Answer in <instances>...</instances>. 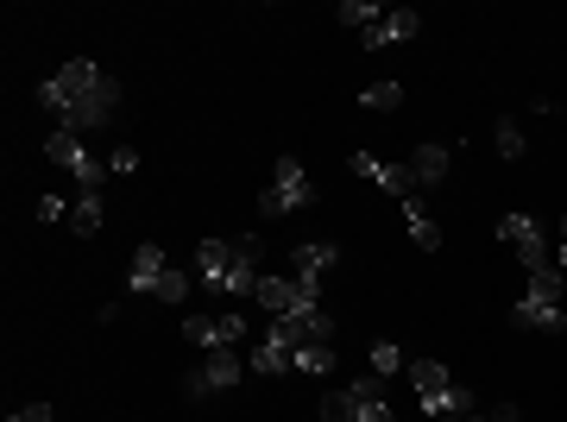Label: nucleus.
I'll list each match as a JSON object with an SVG mask.
<instances>
[{"label": "nucleus", "instance_id": "nucleus-8", "mask_svg": "<svg viewBox=\"0 0 567 422\" xmlns=\"http://www.w3.org/2000/svg\"><path fill=\"white\" fill-rule=\"evenodd\" d=\"M316 290H322V278H259L252 297H259L271 316H309V309H316Z\"/></svg>", "mask_w": 567, "mask_h": 422}, {"label": "nucleus", "instance_id": "nucleus-12", "mask_svg": "<svg viewBox=\"0 0 567 422\" xmlns=\"http://www.w3.org/2000/svg\"><path fill=\"white\" fill-rule=\"evenodd\" d=\"M347 171H360L365 183H379V189H385V196H416V177H410V164H385V158H372V152H353V158H347Z\"/></svg>", "mask_w": 567, "mask_h": 422}, {"label": "nucleus", "instance_id": "nucleus-11", "mask_svg": "<svg viewBox=\"0 0 567 422\" xmlns=\"http://www.w3.org/2000/svg\"><path fill=\"white\" fill-rule=\"evenodd\" d=\"M240 334H246V316H234V309H221V316H189V322H183V341L208 347V353L234 347Z\"/></svg>", "mask_w": 567, "mask_h": 422}, {"label": "nucleus", "instance_id": "nucleus-22", "mask_svg": "<svg viewBox=\"0 0 567 422\" xmlns=\"http://www.w3.org/2000/svg\"><path fill=\"white\" fill-rule=\"evenodd\" d=\"M360 107H372V114L404 107V82H372V89H360Z\"/></svg>", "mask_w": 567, "mask_h": 422}, {"label": "nucleus", "instance_id": "nucleus-26", "mask_svg": "<svg viewBox=\"0 0 567 422\" xmlns=\"http://www.w3.org/2000/svg\"><path fill=\"white\" fill-rule=\"evenodd\" d=\"M107 171H114V177H133V171H140V145H114Z\"/></svg>", "mask_w": 567, "mask_h": 422}, {"label": "nucleus", "instance_id": "nucleus-3", "mask_svg": "<svg viewBox=\"0 0 567 422\" xmlns=\"http://www.w3.org/2000/svg\"><path fill=\"white\" fill-rule=\"evenodd\" d=\"M297 208H316V183H309L303 164L284 152V158L271 164V183L259 189V215L265 222H278V215H297Z\"/></svg>", "mask_w": 567, "mask_h": 422}, {"label": "nucleus", "instance_id": "nucleus-25", "mask_svg": "<svg viewBox=\"0 0 567 422\" xmlns=\"http://www.w3.org/2000/svg\"><path fill=\"white\" fill-rule=\"evenodd\" d=\"M189 284H196V271H164L158 302H183V297H189Z\"/></svg>", "mask_w": 567, "mask_h": 422}, {"label": "nucleus", "instance_id": "nucleus-21", "mask_svg": "<svg viewBox=\"0 0 567 422\" xmlns=\"http://www.w3.org/2000/svg\"><path fill=\"white\" fill-rule=\"evenodd\" d=\"M334 20H341V25H353V32L365 39L372 25L385 20V7H372V0H341V7H334Z\"/></svg>", "mask_w": 567, "mask_h": 422}, {"label": "nucleus", "instance_id": "nucleus-20", "mask_svg": "<svg viewBox=\"0 0 567 422\" xmlns=\"http://www.w3.org/2000/svg\"><path fill=\"white\" fill-rule=\"evenodd\" d=\"M290 372H334V341H303L297 353H290Z\"/></svg>", "mask_w": 567, "mask_h": 422}, {"label": "nucleus", "instance_id": "nucleus-6", "mask_svg": "<svg viewBox=\"0 0 567 422\" xmlns=\"http://www.w3.org/2000/svg\"><path fill=\"white\" fill-rule=\"evenodd\" d=\"M114 107H121V82H114V76L102 70V76L89 82L82 95L63 101V114H58V121H63V133H76V140H82V133H95V126H102L107 114H114Z\"/></svg>", "mask_w": 567, "mask_h": 422}, {"label": "nucleus", "instance_id": "nucleus-2", "mask_svg": "<svg viewBox=\"0 0 567 422\" xmlns=\"http://www.w3.org/2000/svg\"><path fill=\"white\" fill-rule=\"evenodd\" d=\"M511 322H517V328H536V334H567V316H561V271H555V265H548V271H529V290L517 297Z\"/></svg>", "mask_w": 567, "mask_h": 422}, {"label": "nucleus", "instance_id": "nucleus-14", "mask_svg": "<svg viewBox=\"0 0 567 422\" xmlns=\"http://www.w3.org/2000/svg\"><path fill=\"white\" fill-rule=\"evenodd\" d=\"M416 25H423V13H416V7H391L385 20L365 32V51H391V44L416 39Z\"/></svg>", "mask_w": 567, "mask_h": 422}, {"label": "nucleus", "instance_id": "nucleus-19", "mask_svg": "<svg viewBox=\"0 0 567 422\" xmlns=\"http://www.w3.org/2000/svg\"><path fill=\"white\" fill-rule=\"evenodd\" d=\"M290 353H297V347H284V341H271V334H265V341L252 347L246 372H265V379H278V372H290Z\"/></svg>", "mask_w": 567, "mask_h": 422}, {"label": "nucleus", "instance_id": "nucleus-29", "mask_svg": "<svg viewBox=\"0 0 567 422\" xmlns=\"http://www.w3.org/2000/svg\"><path fill=\"white\" fill-rule=\"evenodd\" d=\"M555 271H567V215H561V246H555Z\"/></svg>", "mask_w": 567, "mask_h": 422}, {"label": "nucleus", "instance_id": "nucleus-24", "mask_svg": "<svg viewBox=\"0 0 567 422\" xmlns=\"http://www.w3.org/2000/svg\"><path fill=\"white\" fill-rule=\"evenodd\" d=\"M524 126H517V121H498V158H524Z\"/></svg>", "mask_w": 567, "mask_h": 422}, {"label": "nucleus", "instance_id": "nucleus-5", "mask_svg": "<svg viewBox=\"0 0 567 422\" xmlns=\"http://www.w3.org/2000/svg\"><path fill=\"white\" fill-rule=\"evenodd\" d=\"M322 422H391V398H385V379L372 372V379L347 384L334 398H322Z\"/></svg>", "mask_w": 567, "mask_h": 422}, {"label": "nucleus", "instance_id": "nucleus-18", "mask_svg": "<svg viewBox=\"0 0 567 422\" xmlns=\"http://www.w3.org/2000/svg\"><path fill=\"white\" fill-rule=\"evenodd\" d=\"M410 177L416 189H435L447 177V145H416V158H410Z\"/></svg>", "mask_w": 567, "mask_h": 422}, {"label": "nucleus", "instance_id": "nucleus-13", "mask_svg": "<svg viewBox=\"0 0 567 422\" xmlns=\"http://www.w3.org/2000/svg\"><path fill=\"white\" fill-rule=\"evenodd\" d=\"M164 271H171V259H164V246H158V240L133 246V265H126V290H133V297H158Z\"/></svg>", "mask_w": 567, "mask_h": 422}, {"label": "nucleus", "instance_id": "nucleus-1", "mask_svg": "<svg viewBox=\"0 0 567 422\" xmlns=\"http://www.w3.org/2000/svg\"><path fill=\"white\" fill-rule=\"evenodd\" d=\"M196 284L221 297H252L259 290V240H203L196 246Z\"/></svg>", "mask_w": 567, "mask_h": 422}, {"label": "nucleus", "instance_id": "nucleus-23", "mask_svg": "<svg viewBox=\"0 0 567 422\" xmlns=\"http://www.w3.org/2000/svg\"><path fill=\"white\" fill-rule=\"evenodd\" d=\"M372 372H379V379H391V372H410L404 347H398V341H379V347H372Z\"/></svg>", "mask_w": 567, "mask_h": 422}, {"label": "nucleus", "instance_id": "nucleus-30", "mask_svg": "<svg viewBox=\"0 0 567 422\" xmlns=\"http://www.w3.org/2000/svg\"><path fill=\"white\" fill-rule=\"evenodd\" d=\"M486 422H524V416H517V410H492Z\"/></svg>", "mask_w": 567, "mask_h": 422}, {"label": "nucleus", "instance_id": "nucleus-16", "mask_svg": "<svg viewBox=\"0 0 567 422\" xmlns=\"http://www.w3.org/2000/svg\"><path fill=\"white\" fill-rule=\"evenodd\" d=\"M102 189H82L76 196V208H70V234H76V240H95V234H102Z\"/></svg>", "mask_w": 567, "mask_h": 422}, {"label": "nucleus", "instance_id": "nucleus-17", "mask_svg": "<svg viewBox=\"0 0 567 422\" xmlns=\"http://www.w3.org/2000/svg\"><path fill=\"white\" fill-rule=\"evenodd\" d=\"M404 222H410V240L423 246V253H442V227H435V215L416 196H404Z\"/></svg>", "mask_w": 567, "mask_h": 422}, {"label": "nucleus", "instance_id": "nucleus-15", "mask_svg": "<svg viewBox=\"0 0 567 422\" xmlns=\"http://www.w3.org/2000/svg\"><path fill=\"white\" fill-rule=\"evenodd\" d=\"M290 265H297V278H322L328 265H341V246L334 240H303V246H290Z\"/></svg>", "mask_w": 567, "mask_h": 422}, {"label": "nucleus", "instance_id": "nucleus-9", "mask_svg": "<svg viewBox=\"0 0 567 422\" xmlns=\"http://www.w3.org/2000/svg\"><path fill=\"white\" fill-rule=\"evenodd\" d=\"M498 240L505 246H517V259L529 265V271H548V240H543V222H536V215H505V222H498Z\"/></svg>", "mask_w": 567, "mask_h": 422}, {"label": "nucleus", "instance_id": "nucleus-7", "mask_svg": "<svg viewBox=\"0 0 567 422\" xmlns=\"http://www.w3.org/2000/svg\"><path fill=\"white\" fill-rule=\"evenodd\" d=\"M44 158L63 164V171L76 177V189H102V183H107V158H95V152H89L76 133H63V126L51 133V140H44Z\"/></svg>", "mask_w": 567, "mask_h": 422}, {"label": "nucleus", "instance_id": "nucleus-28", "mask_svg": "<svg viewBox=\"0 0 567 422\" xmlns=\"http://www.w3.org/2000/svg\"><path fill=\"white\" fill-rule=\"evenodd\" d=\"M13 422H58V416H51V403H25V410H20Z\"/></svg>", "mask_w": 567, "mask_h": 422}, {"label": "nucleus", "instance_id": "nucleus-4", "mask_svg": "<svg viewBox=\"0 0 567 422\" xmlns=\"http://www.w3.org/2000/svg\"><path fill=\"white\" fill-rule=\"evenodd\" d=\"M410 384H416V398H423V416H473V398H466L461 384L447 379L442 360H410Z\"/></svg>", "mask_w": 567, "mask_h": 422}, {"label": "nucleus", "instance_id": "nucleus-27", "mask_svg": "<svg viewBox=\"0 0 567 422\" xmlns=\"http://www.w3.org/2000/svg\"><path fill=\"white\" fill-rule=\"evenodd\" d=\"M39 222H70V208H63V196H39Z\"/></svg>", "mask_w": 567, "mask_h": 422}, {"label": "nucleus", "instance_id": "nucleus-31", "mask_svg": "<svg viewBox=\"0 0 567 422\" xmlns=\"http://www.w3.org/2000/svg\"><path fill=\"white\" fill-rule=\"evenodd\" d=\"M442 422H486V416H442Z\"/></svg>", "mask_w": 567, "mask_h": 422}, {"label": "nucleus", "instance_id": "nucleus-10", "mask_svg": "<svg viewBox=\"0 0 567 422\" xmlns=\"http://www.w3.org/2000/svg\"><path fill=\"white\" fill-rule=\"evenodd\" d=\"M240 379H246V360L234 353V347H221V353H208L203 372H189V379H183V391H189V398H208V391H234Z\"/></svg>", "mask_w": 567, "mask_h": 422}]
</instances>
